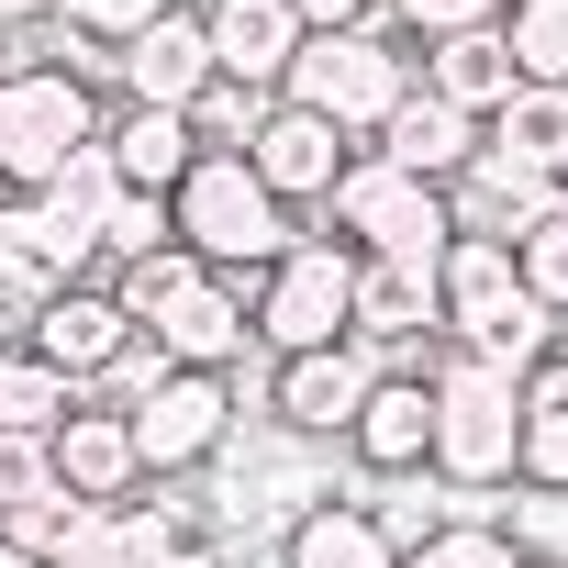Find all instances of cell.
I'll use <instances>...</instances> for the list:
<instances>
[{
  "label": "cell",
  "instance_id": "cb8c5ba5",
  "mask_svg": "<svg viewBox=\"0 0 568 568\" xmlns=\"http://www.w3.org/2000/svg\"><path fill=\"white\" fill-rule=\"evenodd\" d=\"M101 156H112V179L145 190V201H168V190L201 168V145H190L179 112H112V123H101Z\"/></svg>",
  "mask_w": 568,
  "mask_h": 568
},
{
  "label": "cell",
  "instance_id": "7c38bea8",
  "mask_svg": "<svg viewBox=\"0 0 568 568\" xmlns=\"http://www.w3.org/2000/svg\"><path fill=\"white\" fill-rule=\"evenodd\" d=\"M190 546V513L179 501H68V524L45 535L34 568H156Z\"/></svg>",
  "mask_w": 568,
  "mask_h": 568
},
{
  "label": "cell",
  "instance_id": "8fae6325",
  "mask_svg": "<svg viewBox=\"0 0 568 568\" xmlns=\"http://www.w3.org/2000/svg\"><path fill=\"white\" fill-rule=\"evenodd\" d=\"M368 379H379L368 346H313V357H267V390H256V402H267L278 435H302V446H346Z\"/></svg>",
  "mask_w": 568,
  "mask_h": 568
},
{
  "label": "cell",
  "instance_id": "9c48e42d",
  "mask_svg": "<svg viewBox=\"0 0 568 568\" xmlns=\"http://www.w3.org/2000/svg\"><path fill=\"white\" fill-rule=\"evenodd\" d=\"M123 424H134V468H145V479H201V468L223 457V435L245 424V379H223V368H168L145 402H123Z\"/></svg>",
  "mask_w": 568,
  "mask_h": 568
},
{
  "label": "cell",
  "instance_id": "e575fe53",
  "mask_svg": "<svg viewBox=\"0 0 568 568\" xmlns=\"http://www.w3.org/2000/svg\"><path fill=\"white\" fill-rule=\"evenodd\" d=\"M57 468H45V435H0V524H12L23 501H45Z\"/></svg>",
  "mask_w": 568,
  "mask_h": 568
},
{
  "label": "cell",
  "instance_id": "74e56055",
  "mask_svg": "<svg viewBox=\"0 0 568 568\" xmlns=\"http://www.w3.org/2000/svg\"><path fill=\"white\" fill-rule=\"evenodd\" d=\"M23 23H45V0H0V34H23Z\"/></svg>",
  "mask_w": 568,
  "mask_h": 568
},
{
  "label": "cell",
  "instance_id": "d6986e66",
  "mask_svg": "<svg viewBox=\"0 0 568 568\" xmlns=\"http://www.w3.org/2000/svg\"><path fill=\"white\" fill-rule=\"evenodd\" d=\"M45 468H57L68 501H134V490H145V468H134V424H123L112 402H79V413L45 435Z\"/></svg>",
  "mask_w": 568,
  "mask_h": 568
},
{
  "label": "cell",
  "instance_id": "9a60e30c",
  "mask_svg": "<svg viewBox=\"0 0 568 568\" xmlns=\"http://www.w3.org/2000/svg\"><path fill=\"white\" fill-rule=\"evenodd\" d=\"M112 79H123V112H190V101L212 90V34H201V0L156 12V23L112 57Z\"/></svg>",
  "mask_w": 568,
  "mask_h": 568
},
{
  "label": "cell",
  "instance_id": "3957f363",
  "mask_svg": "<svg viewBox=\"0 0 568 568\" xmlns=\"http://www.w3.org/2000/svg\"><path fill=\"white\" fill-rule=\"evenodd\" d=\"M168 234H179L212 278H234V291H245V278H267L278 256L302 245V212H278L245 156H201V168L168 190Z\"/></svg>",
  "mask_w": 568,
  "mask_h": 568
},
{
  "label": "cell",
  "instance_id": "7402d4cb",
  "mask_svg": "<svg viewBox=\"0 0 568 568\" xmlns=\"http://www.w3.org/2000/svg\"><path fill=\"white\" fill-rule=\"evenodd\" d=\"M413 90L446 101V112H468V123H490L524 79H513V45H501V34H446V45L413 57Z\"/></svg>",
  "mask_w": 568,
  "mask_h": 568
},
{
  "label": "cell",
  "instance_id": "52a82bcc",
  "mask_svg": "<svg viewBox=\"0 0 568 568\" xmlns=\"http://www.w3.org/2000/svg\"><path fill=\"white\" fill-rule=\"evenodd\" d=\"M324 234H335L346 256H413V267H435V256H446V234H457V201H446L435 179L379 168V156L357 145V156H346V179L324 190Z\"/></svg>",
  "mask_w": 568,
  "mask_h": 568
},
{
  "label": "cell",
  "instance_id": "60d3db41",
  "mask_svg": "<svg viewBox=\"0 0 568 568\" xmlns=\"http://www.w3.org/2000/svg\"><path fill=\"white\" fill-rule=\"evenodd\" d=\"M513 568H557V557H513Z\"/></svg>",
  "mask_w": 568,
  "mask_h": 568
},
{
  "label": "cell",
  "instance_id": "8d00e7d4",
  "mask_svg": "<svg viewBox=\"0 0 568 568\" xmlns=\"http://www.w3.org/2000/svg\"><path fill=\"white\" fill-rule=\"evenodd\" d=\"M156 568H245V557H234V546H212V535H190V546H179V557H156Z\"/></svg>",
  "mask_w": 568,
  "mask_h": 568
},
{
  "label": "cell",
  "instance_id": "2e32d148",
  "mask_svg": "<svg viewBox=\"0 0 568 568\" xmlns=\"http://www.w3.org/2000/svg\"><path fill=\"white\" fill-rule=\"evenodd\" d=\"M346 468H368V479L435 468V390H424V368H379L368 379V402L346 424Z\"/></svg>",
  "mask_w": 568,
  "mask_h": 568
},
{
  "label": "cell",
  "instance_id": "b9f144b4",
  "mask_svg": "<svg viewBox=\"0 0 568 568\" xmlns=\"http://www.w3.org/2000/svg\"><path fill=\"white\" fill-rule=\"evenodd\" d=\"M0 335H23V324H0Z\"/></svg>",
  "mask_w": 568,
  "mask_h": 568
},
{
  "label": "cell",
  "instance_id": "f546056e",
  "mask_svg": "<svg viewBox=\"0 0 568 568\" xmlns=\"http://www.w3.org/2000/svg\"><path fill=\"white\" fill-rule=\"evenodd\" d=\"M156 12H179V0H45V23H57L68 45H90V57H123Z\"/></svg>",
  "mask_w": 568,
  "mask_h": 568
},
{
  "label": "cell",
  "instance_id": "d590c367",
  "mask_svg": "<svg viewBox=\"0 0 568 568\" xmlns=\"http://www.w3.org/2000/svg\"><path fill=\"white\" fill-rule=\"evenodd\" d=\"M302 34H346V23H379V0H291Z\"/></svg>",
  "mask_w": 568,
  "mask_h": 568
},
{
  "label": "cell",
  "instance_id": "4dcf8cb0",
  "mask_svg": "<svg viewBox=\"0 0 568 568\" xmlns=\"http://www.w3.org/2000/svg\"><path fill=\"white\" fill-rule=\"evenodd\" d=\"M179 123H190V145H201V156H245V145H256V123H267V101H256V90H234V79H212Z\"/></svg>",
  "mask_w": 568,
  "mask_h": 568
},
{
  "label": "cell",
  "instance_id": "5b68a950",
  "mask_svg": "<svg viewBox=\"0 0 568 568\" xmlns=\"http://www.w3.org/2000/svg\"><path fill=\"white\" fill-rule=\"evenodd\" d=\"M513 379L479 346H435L424 390H435V479L446 490H513Z\"/></svg>",
  "mask_w": 568,
  "mask_h": 568
},
{
  "label": "cell",
  "instance_id": "277c9868",
  "mask_svg": "<svg viewBox=\"0 0 568 568\" xmlns=\"http://www.w3.org/2000/svg\"><path fill=\"white\" fill-rule=\"evenodd\" d=\"M278 101H302V112H324L346 145H368V134L413 101V45H402L390 23L302 34V57H291V79H278Z\"/></svg>",
  "mask_w": 568,
  "mask_h": 568
},
{
  "label": "cell",
  "instance_id": "30bf717a",
  "mask_svg": "<svg viewBox=\"0 0 568 568\" xmlns=\"http://www.w3.org/2000/svg\"><path fill=\"white\" fill-rule=\"evenodd\" d=\"M23 346L68 379V390H101L123 357H134V313L112 302V278H68V291H45L23 313Z\"/></svg>",
  "mask_w": 568,
  "mask_h": 568
},
{
  "label": "cell",
  "instance_id": "1f68e13d",
  "mask_svg": "<svg viewBox=\"0 0 568 568\" xmlns=\"http://www.w3.org/2000/svg\"><path fill=\"white\" fill-rule=\"evenodd\" d=\"M513 0H390V34L402 45H446V34H501Z\"/></svg>",
  "mask_w": 568,
  "mask_h": 568
},
{
  "label": "cell",
  "instance_id": "4fadbf2b",
  "mask_svg": "<svg viewBox=\"0 0 568 568\" xmlns=\"http://www.w3.org/2000/svg\"><path fill=\"white\" fill-rule=\"evenodd\" d=\"M346 346H368L379 368H413V357L435 346V267H413V256H357Z\"/></svg>",
  "mask_w": 568,
  "mask_h": 568
},
{
  "label": "cell",
  "instance_id": "d4e9b609",
  "mask_svg": "<svg viewBox=\"0 0 568 568\" xmlns=\"http://www.w3.org/2000/svg\"><path fill=\"white\" fill-rule=\"evenodd\" d=\"M112 201H123V179H112V156H101V145H79V156L34 190V212H45L79 256H101V212H112Z\"/></svg>",
  "mask_w": 568,
  "mask_h": 568
},
{
  "label": "cell",
  "instance_id": "7a4b0ae2",
  "mask_svg": "<svg viewBox=\"0 0 568 568\" xmlns=\"http://www.w3.org/2000/svg\"><path fill=\"white\" fill-rule=\"evenodd\" d=\"M201 479H212V546H278L313 501L346 490V479H324V457L302 435H278V424H234Z\"/></svg>",
  "mask_w": 568,
  "mask_h": 568
},
{
  "label": "cell",
  "instance_id": "6da1fadb",
  "mask_svg": "<svg viewBox=\"0 0 568 568\" xmlns=\"http://www.w3.org/2000/svg\"><path fill=\"white\" fill-rule=\"evenodd\" d=\"M435 346H479L501 368H535L557 346V313L513 278L501 234H446V256H435Z\"/></svg>",
  "mask_w": 568,
  "mask_h": 568
},
{
  "label": "cell",
  "instance_id": "f1b7e54d",
  "mask_svg": "<svg viewBox=\"0 0 568 568\" xmlns=\"http://www.w3.org/2000/svg\"><path fill=\"white\" fill-rule=\"evenodd\" d=\"M513 278H524V291H535L557 324H568V190H557V201L513 234Z\"/></svg>",
  "mask_w": 568,
  "mask_h": 568
},
{
  "label": "cell",
  "instance_id": "ffe728a7",
  "mask_svg": "<svg viewBox=\"0 0 568 568\" xmlns=\"http://www.w3.org/2000/svg\"><path fill=\"white\" fill-rule=\"evenodd\" d=\"M513 490H568V346L513 379Z\"/></svg>",
  "mask_w": 568,
  "mask_h": 568
},
{
  "label": "cell",
  "instance_id": "4316f807",
  "mask_svg": "<svg viewBox=\"0 0 568 568\" xmlns=\"http://www.w3.org/2000/svg\"><path fill=\"white\" fill-rule=\"evenodd\" d=\"M357 501H368V524L390 535V557H413L424 535H446V524H457V490H446L435 468H413V479H368Z\"/></svg>",
  "mask_w": 568,
  "mask_h": 568
},
{
  "label": "cell",
  "instance_id": "ac0fdd59",
  "mask_svg": "<svg viewBox=\"0 0 568 568\" xmlns=\"http://www.w3.org/2000/svg\"><path fill=\"white\" fill-rule=\"evenodd\" d=\"M201 34H212V79L278 101V79H291L302 57V12L291 0H201Z\"/></svg>",
  "mask_w": 568,
  "mask_h": 568
},
{
  "label": "cell",
  "instance_id": "ba28073f",
  "mask_svg": "<svg viewBox=\"0 0 568 568\" xmlns=\"http://www.w3.org/2000/svg\"><path fill=\"white\" fill-rule=\"evenodd\" d=\"M346 291H357V256L335 234H302L256 291H245V335L256 357H313V346H346Z\"/></svg>",
  "mask_w": 568,
  "mask_h": 568
},
{
  "label": "cell",
  "instance_id": "ab89813d",
  "mask_svg": "<svg viewBox=\"0 0 568 568\" xmlns=\"http://www.w3.org/2000/svg\"><path fill=\"white\" fill-rule=\"evenodd\" d=\"M12 68H23V45H12V34H0V79H12Z\"/></svg>",
  "mask_w": 568,
  "mask_h": 568
},
{
  "label": "cell",
  "instance_id": "8992f818",
  "mask_svg": "<svg viewBox=\"0 0 568 568\" xmlns=\"http://www.w3.org/2000/svg\"><path fill=\"white\" fill-rule=\"evenodd\" d=\"M101 101H90V79L79 68H45V57H23L12 79H0V201H34L79 145H101Z\"/></svg>",
  "mask_w": 568,
  "mask_h": 568
},
{
  "label": "cell",
  "instance_id": "f35d334b",
  "mask_svg": "<svg viewBox=\"0 0 568 568\" xmlns=\"http://www.w3.org/2000/svg\"><path fill=\"white\" fill-rule=\"evenodd\" d=\"M0 278H12V201H0Z\"/></svg>",
  "mask_w": 568,
  "mask_h": 568
},
{
  "label": "cell",
  "instance_id": "44dd1931",
  "mask_svg": "<svg viewBox=\"0 0 568 568\" xmlns=\"http://www.w3.org/2000/svg\"><path fill=\"white\" fill-rule=\"evenodd\" d=\"M368 156H379V168H402V179H435V190H457V179L479 168V123L413 90V101H402V112L368 134Z\"/></svg>",
  "mask_w": 568,
  "mask_h": 568
},
{
  "label": "cell",
  "instance_id": "83f0119b",
  "mask_svg": "<svg viewBox=\"0 0 568 568\" xmlns=\"http://www.w3.org/2000/svg\"><path fill=\"white\" fill-rule=\"evenodd\" d=\"M501 45H513V79L524 90H568V0H513Z\"/></svg>",
  "mask_w": 568,
  "mask_h": 568
},
{
  "label": "cell",
  "instance_id": "5bb4252c",
  "mask_svg": "<svg viewBox=\"0 0 568 568\" xmlns=\"http://www.w3.org/2000/svg\"><path fill=\"white\" fill-rule=\"evenodd\" d=\"M346 134L324 123V112H302V101H267V123H256V145H245V168H256V190L278 201V212H324V190L346 179Z\"/></svg>",
  "mask_w": 568,
  "mask_h": 568
},
{
  "label": "cell",
  "instance_id": "484cf974",
  "mask_svg": "<svg viewBox=\"0 0 568 568\" xmlns=\"http://www.w3.org/2000/svg\"><path fill=\"white\" fill-rule=\"evenodd\" d=\"M79 402H90V390H68L23 335H0V435H57Z\"/></svg>",
  "mask_w": 568,
  "mask_h": 568
},
{
  "label": "cell",
  "instance_id": "d6a6232c",
  "mask_svg": "<svg viewBox=\"0 0 568 568\" xmlns=\"http://www.w3.org/2000/svg\"><path fill=\"white\" fill-rule=\"evenodd\" d=\"M156 245H179V234H168V201L123 190V201L101 212V267H134V256H156Z\"/></svg>",
  "mask_w": 568,
  "mask_h": 568
},
{
  "label": "cell",
  "instance_id": "836d02e7",
  "mask_svg": "<svg viewBox=\"0 0 568 568\" xmlns=\"http://www.w3.org/2000/svg\"><path fill=\"white\" fill-rule=\"evenodd\" d=\"M402 568H513V535H501V524H446V535H424Z\"/></svg>",
  "mask_w": 568,
  "mask_h": 568
},
{
  "label": "cell",
  "instance_id": "603a6c76",
  "mask_svg": "<svg viewBox=\"0 0 568 568\" xmlns=\"http://www.w3.org/2000/svg\"><path fill=\"white\" fill-rule=\"evenodd\" d=\"M267 568H402V557H390V535L368 524V501H357V479H346L335 501H313L291 535L267 546Z\"/></svg>",
  "mask_w": 568,
  "mask_h": 568
},
{
  "label": "cell",
  "instance_id": "e0dca14e",
  "mask_svg": "<svg viewBox=\"0 0 568 568\" xmlns=\"http://www.w3.org/2000/svg\"><path fill=\"white\" fill-rule=\"evenodd\" d=\"M145 346H156L168 368H223V379H234V368H245V346H256V335H245V291L201 267L190 291H168V302L145 313Z\"/></svg>",
  "mask_w": 568,
  "mask_h": 568
},
{
  "label": "cell",
  "instance_id": "7bdbcfd3",
  "mask_svg": "<svg viewBox=\"0 0 568 568\" xmlns=\"http://www.w3.org/2000/svg\"><path fill=\"white\" fill-rule=\"evenodd\" d=\"M557 346H568V324H557Z\"/></svg>",
  "mask_w": 568,
  "mask_h": 568
}]
</instances>
